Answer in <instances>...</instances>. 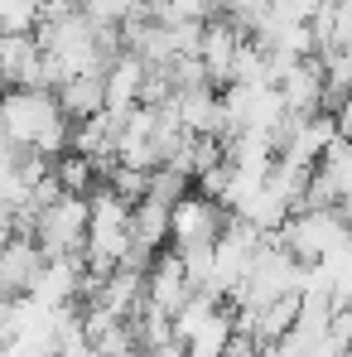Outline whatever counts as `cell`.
<instances>
[{"label":"cell","instance_id":"6da1fadb","mask_svg":"<svg viewBox=\"0 0 352 357\" xmlns=\"http://www.w3.org/2000/svg\"><path fill=\"white\" fill-rule=\"evenodd\" d=\"M0 130H5V145L39 150L49 160L72 150V116L63 112L59 92L49 87H10L0 107Z\"/></svg>","mask_w":352,"mask_h":357},{"label":"cell","instance_id":"7a4b0ae2","mask_svg":"<svg viewBox=\"0 0 352 357\" xmlns=\"http://www.w3.org/2000/svg\"><path fill=\"white\" fill-rule=\"evenodd\" d=\"M348 237H352V222H348V213H343V203H338V208H299L290 222L275 232V241H280L290 256H299L304 266L328 261Z\"/></svg>","mask_w":352,"mask_h":357},{"label":"cell","instance_id":"3957f363","mask_svg":"<svg viewBox=\"0 0 352 357\" xmlns=\"http://www.w3.org/2000/svg\"><path fill=\"white\" fill-rule=\"evenodd\" d=\"M87 227H92V198L59 193L34 218V241L44 246V256H82L87 251Z\"/></svg>","mask_w":352,"mask_h":357},{"label":"cell","instance_id":"277c9868","mask_svg":"<svg viewBox=\"0 0 352 357\" xmlns=\"http://www.w3.org/2000/svg\"><path fill=\"white\" fill-rule=\"evenodd\" d=\"M232 222V208L208 198L203 188H193L183 203H174V251H188V246H217L222 232Z\"/></svg>","mask_w":352,"mask_h":357},{"label":"cell","instance_id":"5b68a950","mask_svg":"<svg viewBox=\"0 0 352 357\" xmlns=\"http://www.w3.org/2000/svg\"><path fill=\"white\" fill-rule=\"evenodd\" d=\"M275 87H280V97H285L290 116H319L323 107H333V102H328V77H323V63L319 59L290 63V68L275 77Z\"/></svg>","mask_w":352,"mask_h":357},{"label":"cell","instance_id":"8992f818","mask_svg":"<svg viewBox=\"0 0 352 357\" xmlns=\"http://www.w3.org/2000/svg\"><path fill=\"white\" fill-rule=\"evenodd\" d=\"M44 266H49V256H44V246L34 241V232H10L5 256H0V285H5V295L10 299L29 295V290L39 285Z\"/></svg>","mask_w":352,"mask_h":357},{"label":"cell","instance_id":"52a82bcc","mask_svg":"<svg viewBox=\"0 0 352 357\" xmlns=\"http://www.w3.org/2000/svg\"><path fill=\"white\" fill-rule=\"evenodd\" d=\"M0 63H5V82L10 87H49V54H44V44H39L34 29L29 34H5Z\"/></svg>","mask_w":352,"mask_h":357},{"label":"cell","instance_id":"ba28073f","mask_svg":"<svg viewBox=\"0 0 352 357\" xmlns=\"http://www.w3.org/2000/svg\"><path fill=\"white\" fill-rule=\"evenodd\" d=\"M145 82H150V63L140 54H116L112 68H107V112L116 116H130L135 107H145Z\"/></svg>","mask_w":352,"mask_h":357},{"label":"cell","instance_id":"9c48e42d","mask_svg":"<svg viewBox=\"0 0 352 357\" xmlns=\"http://www.w3.org/2000/svg\"><path fill=\"white\" fill-rule=\"evenodd\" d=\"M59 102L63 112L72 116V126L77 121H92L107 112V73H82V77H68L59 87Z\"/></svg>","mask_w":352,"mask_h":357},{"label":"cell","instance_id":"30bf717a","mask_svg":"<svg viewBox=\"0 0 352 357\" xmlns=\"http://www.w3.org/2000/svg\"><path fill=\"white\" fill-rule=\"evenodd\" d=\"M54 174H59L63 193H82V198H92V193H97L92 183H97V174H102V169H97L87 155L68 150V155H59V160H54Z\"/></svg>","mask_w":352,"mask_h":357},{"label":"cell","instance_id":"8fae6325","mask_svg":"<svg viewBox=\"0 0 352 357\" xmlns=\"http://www.w3.org/2000/svg\"><path fill=\"white\" fill-rule=\"evenodd\" d=\"M319 63L328 77V102L338 107L343 97H352V49H328V54H319Z\"/></svg>","mask_w":352,"mask_h":357},{"label":"cell","instance_id":"7c38bea8","mask_svg":"<svg viewBox=\"0 0 352 357\" xmlns=\"http://www.w3.org/2000/svg\"><path fill=\"white\" fill-rule=\"evenodd\" d=\"M323 5H328V0H275L270 10H275L280 20H294V24H309V20H314V15H319Z\"/></svg>","mask_w":352,"mask_h":357},{"label":"cell","instance_id":"4fadbf2b","mask_svg":"<svg viewBox=\"0 0 352 357\" xmlns=\"http://www.w3.org/2000/svg\"><path fill=\"white\" fill-rule=\"evenodd\" d=\"M333 116H338V130H343V140H352V97H343V102L333 107Z\"/></svg>","mask_w":352,"mask_h":357},{"label":"cell","instance_id":"5bb4252c","mask_svg":"<svg viewBox=\"0 0 352 357\" xmlns=\"http://www.w3.org/2000/svg\"><path fill=\"white\" fill-rule=\"evenodd\" d=\"M164 5H169V0H150V10H164Z\"/></svg>","mask_w":352,"mask_h":357},{"label":"cell","instance_id":"9a60e30c","mask_svg":"<svg viewBox=\"0 0 352 357\" xmlns=\"http://www.w3.org/2000/svg\"><path fill=\"white\" fill-rule=\"evenodd\" d=\"M87 357H112V353H97V348H92V353H87Z\"/></svg>","mask_w":352,"mask_h":357}]
</instances>
